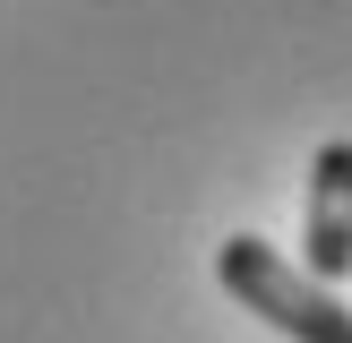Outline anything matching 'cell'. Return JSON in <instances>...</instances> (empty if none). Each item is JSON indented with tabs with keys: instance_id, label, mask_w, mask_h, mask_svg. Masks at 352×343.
I'll list each match as a JSON object with an SVG mask.
<instances>
[{
	"instance_id": "obj_1",
	"label": "cell",
	"mask_w": 352,
	"mask_h": 343,
	"mask_svg": "<svg viewBox=\"0 0 352 343\" xmlns=\"http://www.w3.org/2000/svg\"><path fill=\"white\" fill-rule=\"evenodd\" d=\"M215 283L232 292L250 318H267L275 335H292V343H352V309L318 274H301L275 240H258V232H232L215 249Z\"/></svg>"
},
{
	"instance_id": "obj_2",
	"label": "cell",
	"mask_w": 352,
	"mask_h": 343,
	"mask_svg": "<svg viewBox=\"0 0 352 343\" xmlns=\"http://www.w3.org/2000/svg\"><path fill=\"white\" fill-rule=\"evenodd\" d=\"M301 274L327 292L352 274V137H327L309 163V215H301Z\"/></svg>"
}]
</instances>
